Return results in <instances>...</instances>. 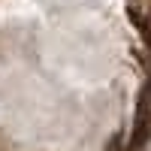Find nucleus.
Listing matches in <instances>:
<instances>
[{
	"label": "nucleus",
	"instance_id": "obj_1",
	"mask_svg": "<svg viewBox=\"0 0 151 151\" xmlns=\"http://www.w3.org/2000/svg\"><path fill=\"white\" fill-rule=\"evenodd\" d=\"M127 15L139 33V40L151 52V0H127Z\"/></svg>",
	"mask_w": 151,
	"mask_h": 151
}]
</instances>
